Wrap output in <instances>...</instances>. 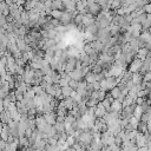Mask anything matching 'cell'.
Returning <instances> with one entry per match:
<instances>
[{"instance_id":"obj_1","label":"cell","mask_w":151,"mask_h":151,"mask_svg":"<svg viewBox=\"0 0 151 151\" xmlns=\"http://www.w3.org/2000/svg\"><path fill=\"white\" fill-rule=\"evenodd\" d=\"M142 66H143V60H140L139 58H134V60L130 64L129 71H130V72H132V73L139 72V70L142 68Z\"/></svg>"},{"instance_id":"obj_2","label":"cell","mask_w":151,"mask_h":151,"mask_svg":"<svg viewBox=\"0 0 151 151\" xmlns=\"http://www.w3.org/2000/svg\"><path fill=\"white\" fill-rule=\"evenodd\" d=\"M88 9H90V14H92L94 18H97V17L101 13V11H103L101 6H100L99 4H97V2L90 5V6H88Z\"/></svg>"},{"instance_id":"obj_3","label":"cell","mask_w":151,"mask_h":151,"mask_svg":"<svg viewBox=\"0 0 151 151\" xmlns=\"http://www.w3.org/2000/svg\"><path fill=\"white\" fill-rule=\"evenodd\" d=\"M107 113V110L104 107V105L101 104V103H99L98 105H97V107H96V110H94V116L98 118V119H100V118H104V116Z\"/></svg>"},{"instance_id":"obj_4","label":"cell","mask_w":151,"mask_h":151,"mask_svg":"<svg viewBox=\"0 0 151 151\" xmlns=\"http://www.w3.org/2000/svg\"><path fill=\"white\" fill-rule=\"evenodd\" d=\"M136 145L137 147H142V146H146V137L144 133L138 132L137 137H136Z\"/></svg>"},{"instance_id":"obj_5","label":"cell","mask_w":151,"mask_h":151,"mask_svg":"<svg viewBox=\"0 0 151 151\" xmlns=\"http://www.w3.org/2000/svg\"><path fill=\"white\" fill-rule=\"evenodd\" d=\"M70 74V77H71V79H73V80H77V81H84L85 80V78L83 77V73H81V70H74V71H72L71 73H68Z\"/></svg>"},{"instance_id":"obj_6","label":"cell","mask_w":151,"mask_h":151,"mask_svg":"<svg viewBox=\"0 0 151 151\" xmlns=\"http://www.w3.org/2000/svg\"><path fill=\"white\" fill-rule=\"evenodd\" d=\"M44 118L46 119V122L50 124V125H54L57 123V116L54 112H47V113H44Z\"/></svg>"},{"instance_id":"obj_7","label":"cell","mask_w":151,"mask_h":151,"mask_svg":"<svg viewBox=\"0 0 151 151\" xmlns=\"http://www.w3.org/2000/svg\"><path fill=\"white\" fill-rule=\"evenodd\" d=\"M123 111V105H122V103H119L117 99L112 103V105H111V111L110 112H122Z\"/></svg>"},{"instance_id":"obj_8","label":"cell","mask_w":151,"mask_h":151,"mask_svg":"<svg viewBox=\"0 0 151 151\" xmlns=\"http://www.w3.org/2000/svg\"><path fill=\"white\" fill-rule=\"evenodd\" d=\"M150 51L146 48V47H143V48H139V51H138V53H137V58H139L140 60H145L146 59V57H147V53H149Z\"/></svg>"},{"instance_id":"obj_9","label":"cell","mask_w":151,"mask_h":151,"mask_svg":"<svg viewBox=\"0 0 151 151\" xmlns=\"http://www.w3.org/2000/svg\"><path fill=\"white\" fill-rule=\"evenodd\" d=\"M132 81H133L136 85H140V84L144 81V76H142L140 73L136 72V73H133V76H132Z\"/></svg>"},{"instance_id":"obj_10","label":"cell","mask_w":151,"mask_h":151,"mask_svg":"<svg viewBox=\"0 0 151 151\" xmlns=\"http://www.w3.org/2000/svg\"><path fill=\"white\" fill-rule=\"evenodd\" d=\"M137 131L138 132H142V133H147L149 131H147V123H145V122H139L138 123V126H137Z\"/></svg>"},{"instance_id":"obj_11","label":"cell","mask_w":151,"mask_h":151,"mask_svg":"<svg viewBox=\"0 0 151 151\" xmlns=\"http://www.w3.org/2000/svg\"><path fill=\"white\" fill-rule=\"evenodd\" d=\"M73 92V88L71 86H65V87H61V93L64 96V98H67V97H71V93Z\"/></svg>"},{"instance_id":"obj_12","label":"cell","mask_w":151,"mask_h":151,"mask_svg":"<svg viewBox=\"0 0 151 151\" xmlns=\"http://www.w3.org/2000/svg\"><path fill=\"white\" fill-rule=\"evenodd\" d=\"M85 81H87V84H92L96 81V73H93L92 71H90L86 77H85Z\"/></svg>"},{"instance_id":"obj_13","label":"cell","mask_w":151,"mask_h":151,"mask_svg":"<svg viewBox=\"0 0 151 151\" xmlns=\"http://www.w3.org/2000/svg\"><path fill=\"white\" fill-rule=\"evenodd\" d=\"M53 126H54V129H55V131H57L58 133H60V132H65V130H66L65 123H59V122H57Z\"/></svg>"},{"instance_id":"obj_14","label":"cell","mask_w":151,"mask_h":151,"mask_svg":"<svg viewBox=\"0 0 151 151\" xmlns=\"http://www.w3.org/2000/svg\"><path fill=\"white\" fill-rule=\"evenodd\" d=\"M110 93H111V96L113 97V99H118V97H119L120 93H122V90L119 88V86H116L114 88H112V90L110 91Z\"/></svg>"},{"instance_id":"obj_15","label":"cell","mask_w":151,"mask_h":151,"mask_svg":"<svg viewBox=\"0 0 151 151\" xmlns=\"http://www.w3.org/2000/svg\"><path fill=\"white\" fill-rule=\"evenodd\" d=\"M96 93H97V99L99 103L106 98V91H104V90H98V91H96Z\"/></svg>"},{"instance_id":"obj_16","label":"cell","mask_w":151,"mask_h":151,"mask_svg":"<svg viewBox=\"0 0 151 151\" xmlns=\"http://www.w3.org/2000/svg\"><path fill=\"white\" fill-rule=\"evenodd\" d=\"M61 15H63V11H59V9L52 11V13H51V17H52L53 19H59V20H60Z\"/></svg>"},{"instance_id":"obj_17","label":"cell","mask_w":151,"mask_h":151,"mask_svg":"<svg viewBox=\"0 0 151 151\" xmlns=\"http://www.w3.org/2000/svg\"><path fill=\"white\" fill-rule=\"evenodd\" d=\"M98 104H99V101H98L97 99H93V98H90V99L87 100V103H86V105H87L88 107H97Z\"/></svg>"},{"instance_id":"obj_18","label":"cell","mask_w":151,"mask_h":151,"mask_svg":"<svg viewBox=\"0 0 151 151\" xmlns=\"http://www.w3.org/2000/svg\"><path fill=\"white\" fill-rule=\"evenodd\" d=\"M15 97H17V100L18 101H22L24 100V92L19 91V90H15Z\"/></svg>"},{"instance_id":"obj_19","label":"cell","mask_w":151,"mask_h":151,"mask_svg":"<svg viewBox=\"0 0 151 151\" xmlns=\"http://www.w3.org/2000/svg\"><path fill=\"white\" fill-rule=\"evenodd\" d=\"M104 79H106V76L104 72H100V73H97L96 74V80L97 81H103Z\"/></svg>"},{"instance_id":"obj_20","label":"cell","mask_w":151,"mask_h":151,"mask_svg":"<svg viewBox=\"0 0 151 151\" xmlns=\"http://www.w3.org/2000/svg\"><path fill=\"white\" fill-rule=\"evenodd\" d=\"M78 85H79V81H77V80H73V79H72V80L70 81V85H68V86H71L73 90H77V88H78Z\"/></svg>"},{"instance_id":"obj_21","label":"cell","mask_w":151,"mask_h":151,"mask_svg":"<svg viewBox=\"0 0 151 151\" xmlns=\"http://www.w3.org/2000/svg\"><path fill=\"white\" fill-rule=\"evenodd\" d=\"M92 85H93V88H94V91H98V90H101V86H100V81H94V83H92Z\"/></svg>"},{"instance_id":"obj_22","label":"cell","mask_w":151,"mask_h":151,"mask_svg":"<svg viewBox=\"0 0 151 151\" xmlns=\"http://www.w3.org/2000/svg\"><path fill=\"white\" fill-rule=\"evenodd\" d=\"M50 21L52 22V25H53L54 27H58V26L60 25V20H59V19H53V18H51Z\"/></svg>"},{"instance_id":"obj_23","label":"cell","mask_w":151,"mask_h":151,"mask_svg":"<svg viewBox=\"0 0 151 151\" xmlns=\"http://www.w3.org/2000/svg\"><path fill=\"white\" fill-rule=\"evenodd\" d=\"M143 8H144V11H145L146 14H151V4H150V2H149L147 5H145Z\"/></svg>"},{"instance_id":"obj_24","label":"cell","mask_w":151,"mask_h":151,"mask_svg":"<svg viewBox=\"0 0 151 151\" xmlns=\"http://www.w3.org/2000/svg\"><path fill=\"white\" fill-rule=\"evenodd\" d=\"M144 103H145V99H144L143 97H138V98H137V100H136V104H137V105H139V106H142Z\"/></svg>"},{"instance_id":"obj_25","label":"cell","mask_w":151,"mask_h":151,"mask_svg":"<svg viewBox=\"0 0 151 151\" xmlns=\"http://www.w3.org/2000/svg\"><path fill=\"white\" fill-rule=\"evenodd\" d=\"M109 1H110V0H96V2H97V4H99L101 7H104L105 5H107V4H109Z\"/></svg>"},{"instance_id":"obj_26","label":"cell","mask_w":151,"mask_h":151,"mask_svg":"<svg viewBox=\"0 0 151 151\" xmlns=\"http://www.w3.org/2000/svg\"><path fill=\"white\" fill-rule=\"evenodd\" d=\"M144 81H146V83L151 81V72H147L146 74H144Z\"/></svg>"},{"instance_id":"obj_27","label":"cell","mask_w":151,"mask_h":151,"mask_svg":"<svg viewBox=\"0 0 151 151\" xmlns=\"http://www.w3.org/2000/svg\"><path fill=\"white\" fill-rule=\"evenodd\" d=\"M42 80L47 81V83H48V84H51V85L53 84V81H52V78H51L50 76H44V79H42Z\"/></svg>"},{"instance_id":"obj_28","label":"cell","mask_w":151,"mask_h":151,"mask_svg":"<svg viewBox=\"0 0 151 151\" xmlns=\"http://www.w3.org/2000/svg\"><path fill=\"white\" fill-rule=\"evenodd\" d=\"M137 151H150L149 150V147L147 146H142V147H138V150Z\"/></svg>"},{"instance_id":"obj_29","label":"cell","mask_w":151,"mask_h":151,"mask_svg":"<svg viewBox=\"0 0 151 151\" xmlns=\"http://www.w3.org/2000/svg\"><path fill=\"white\" fill-rule=\"evenodd\" d=\"M145 47H146V48H147L149 51H151V40H150V41H149V42L146 44V46H145Z\"/></svg>"},{"instance_id":"obj_30","label":"cell","mask_w":151,"mask_h":151,"mask_svg":"<svg viewBox=\"0 0 151 151\" xmlns=\"http://www.w3.org/2000/svg\"><path fill=\"white\" fill-rule=\"evenodd\" d=\"M38 151H47L46 149H44V150H38Z\"/></svg>"}]
</instances>
